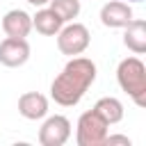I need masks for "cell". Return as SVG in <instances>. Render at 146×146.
Wrapping results in <instances>:
<instances>
[{"instance_id":"277c9868","label":"cell","mask_w":146,"mask_h":146,"mask_svg":"<svg viewBox=\"0 0 146 146\" xmlns=\"http://www.w3.org/2000/svg\"><path fill=\"white\" fill-rule=\"evenodd\" d=\"M107 128L110 125L94 110L80 114L78 125H75V141H78V146H103L105 137H107Z\"/></svg>"},{"instance_id":"9a60e30c","label":"cell","mask_w":146,"mask_h":146,"mask_svg":"<svg viewBox=\"0 0 146 146\" xmlns=\"http://www.w3.org/2000/svg\"><path fill=\"white\" fill-rule=\"evenodd\" d=\"M25 2H30V5H34V7H46L50 0H25Z\"/></svg>"},{"instance_id":"8fae6325","label":"cell","mask_w":146,"mask_h":146,"mask_svg":"<svg viewBox=\"0 0 146 146\" xmlns=\"http://www.w3.org/2000/svg\"><path fill=\"white\" fill-rule=\"evenodd\" d=\"M64 21L50 9V7H41L34 16H32V30H36L39 34L43 36H55L59 30H62Z\"/></svg>"},{"instance_id":"7a4b0ae2","label":"cell","mask_w":146,"mask_h":146,"mask_svg":"<svg viewBox=\"0 0 146 146\" xmlns=\"http://www.w3.org/2000/svg\"><path fill=\"white\" fill-rule=\"evenodd\" d=\"M119 87L135 100L137 107L146 105V66L139 57H125L116 66Z\"/></svg>"},{"instance_id":"7c38bea8","label":"cell","mask_w":146,"mask_h":146,"mask_svg":"<svg viewBox=\"0 0 146 146\" xmlns=\"http://www.w3.org/2000/svg\"><path fill=\"white\" fill-rule=\"evenodd\" d=\"M94 112H96L107 125H114V123H119V121L123 119V103H121L119 98H114V96H103V98L96 100Z\"/></svg>"},{"instance_id":"ba28073f","label":"cell","mask_w":146,"mask_h":146,"mask_svg":"<svg viewBox=\"0 0 146 146\" xmlns=\"http://www.w3.org/2000/svg\"><path fill=\"white\" fill-rule=\"evenodd\" d=\"M18 114L27 121H39L46 119L48 114V98L39 91H25L18 98Z\"/></svg>"},{"instance_id":"5bb4252c","label":"cell","mask_w":146,"mask_h":146,"mask_svg":"<svg viewBox=\"0 0 146 146\" xmlns=\"http://www.w3.org/2000/svg\"><path fill=\"white\" fill-rule=\"evenodd\" d=\"M105 144H107V146H110V144H125V146H130V137H128V135H110V132H107Z\"/></svg>"},{"instance_id":"8992f818","label":"cell","mask_w":146,"mask_h":146,"mask_svg":"<svg viewBox=\"0 0 146 146\" xmlns=\"http://www.w3.org/2000/svg\"><path fill=\"white\" fill-rule=\"evenodd\" d=\"M30 59V43L27 39L7 36L0 41V64L7 68H18Z\"/></svg>"},{"instance_id":"2e32d148","label":"cell","mask_w":146,"mask_h":146,"mask_svg":"<svg viewBox=\"0 0 146 146\" xmlns=\"http://www.w3.org/2000/svg\"><path fill=\"white\" fill-rule=\"evenodd\" d=\"M128 2H141V0H128Z\"/></svg>"},{"instance_id":"30bf717a","label":"cell","mask_w":146,"mask_h":146,"mask_svg":"<svg viewBox=\"0 0 146 146\" xmlns=\"http://www.w3.org/2000/svg\"><path fill=\"white\" fill-rule=\"evenodd\" d=\"M123 30H125L123 32V46L128 50H132L135 55H144L146 52V21L132 18Z\"/></svg>"},{"instance_id":"52a82bcc","label":"cell","mask_w":146,"mask_h":146,"mask_svg":"<svg viewBox=\"0 0 146 146\" xmlns=\"http://www.w3.org/2000/svg\"><path fill=\"white\" fill-rule=\"evenodd\" d=\"M132 21V7L123 0H112V2H105L103 9H100V23L105 27H125L128 23Z\"/></svg>"},{"instance_id":"6da1fadb","label":"cell","mask_w":146,"mask_h":146,"mask_svg":"<svg viewBox=\"0 0 146 146\" xmlns=\"http://www.w3.org/2000/svg\"><path fill=\"white\" fill-rule=\"evenodd\" d=\"M96 82V64L89 57H71L59 75L50 82V96L62 107H73Z\"/></svg>"},{"instance_id":"3957f363","label":"cell","mask_w":146,"mask_h":146,"mask_svg":"<svg viewBox=\"0 0 146 146\" xmlns=\"http://www.w3.org/2000/svg\"><path fill=\"white\" fill-rule=\"evenodd\" d=\"M55 36H57V48H59V52H62V55H68V57L82 55V52L89 48V43H91V34H89L87 25L75 23V21L64 23L62 30H59Z\"/></svg>"},{"instance_id":"9c48e42d","label":"cell","mask_w":146,"mask_h":146,"mask_svg":"<svg viewBox=\"0 0 146 146\" xmlns=\"http://www.w3.org/2000/svg\"><path fill=\"white\" fill-rule=\"evenodd\" d=\"M2 32L7 36H18L25 39L32 32V16L23 9H9L2 16Z\"/></svg>"},{"instance_id":"4fadbf2b","label":"cell","mask_w":146,"mask_h":146,"mask_svg":"<svg viewBox=\"0 0 146 146\" xmlns=\"http://www.w3.org/2000/svg\"><path fill=\"white\" fill-rule=\"evenodd\" d=\"M48 7H50L64 23H71V21L78 18V14H80V0H50Z\"/></svg>"},{"instance_id":"5b68a950","label":"cell","mask_w":146,"mask_h":146,"mask_svg":"<svg viewBox=\"0 0 146 146\" xmlns=\"http://www.w3.org/2000/svg\"><path fill=\"white\" fill-rule=\"evenodd\" d=\"M71 137V121L62 114L48 116L39 128V144L41 146H64Z\"/></svg>"}]
</instances>
